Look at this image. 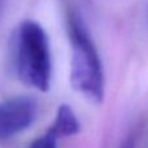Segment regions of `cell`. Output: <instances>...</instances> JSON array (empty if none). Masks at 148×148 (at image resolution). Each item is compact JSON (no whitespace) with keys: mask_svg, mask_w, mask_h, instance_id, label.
I'll list each match as a JSON object with an SVG mask.
<instances>
[{"mask_svg":"<svg viewBox=\"0 0 148 148\" xmlns=\"http://www.w3.org/2000/svg\"><path fill=\"white\" fill-rule=\"evenodd\" d=\"M80 122H79L76 114L73 113V110L71 109L70 105L63 103L60 105L56 112L55 119L51 123L50 129L58 135L59 138H68L73 136L80 131Z\"/></svg>","mask_w":148,"mask_h":148,"instance_id":"277c9868","label":"cell"},{"mask_svg":"<svg viewBox=\"0 0 148 148\" xmlns=\"http://www.w3.org/2000/svg\"><path fill=\"white\" fill-rule=\"evenodd\" d=\"M66 25L71 46V84L84 97L101 103L105 97V76L97 47L81 16L71 7L66 11Z\"/></svg>","mask_w":148,"mask_h":148,"instance_id":"7a4b0ae2","label":"cell"},{"mask_svg":"<svg viewBox=\"0 0 148 148\" xmlns=\"http://www.w3.org/2000/svg\"><path fill=\"white\" fill-rule=\"evenodd\" d=\"M11 60L16 76L28 87L47 92L53 77V59L46 30L34 20H24L11 39Z\"/></svg>","mask_w":148,"mask_h":148,"instance_id":"6da1fadb","label":"cell"},{"mask_svg":"<svg viewBox=\"0 0 148 148\" xmlns=\"http://www.w3.org/2000/svg\"><path fill=\"white\" fill-rule=\"evenodd\" d=\"M1 4H3V0H0V9H1Z\"/></svg>","mask_w":148,"mask_h":148,"instance_id":"52a82bcc","label":"cell"},{"mask_svg":"<svg viewBox=\"0 0 148 148\" xmlns=\"http://www.w3.org/2000/svg\"><path fill=\"white\" fill-rule=\"evenodd\" d=\"M139 138V130L134 129L126 135V138L123 139V142L121 143L119 148H136V142Z\"/></svg>","mask_w":148,"mask_h":148,"instance_id":"8992f818","label":"cell"},{"mask_svg":"<svg viewBox=\"0 0 148 148\" xmlns=\"http://www.w3.org/2000/svg\"><path fill=\"white\" fill-rule=\"evenodd\" d=\"M59 140H60V138L49 127L45 134H42L41 136L34 139L26 148H59L58 147Z\"/></svg>","mask_w":148,"mask_h":148,"instance_id":"5b68a950","label":"cell"},{"mask_svg":"<svg viewBox=\"0 0 148 148\" xmlns=\"http://www.w3.org/2000/svg\"><path fill=\"white\" fill-rule=\"evenodd\" d=\"M38 102L29 96H16L0 101V142L28 130L37 119Z\"/></svg>","mask_w":148,"mask_h":148,"instance_id":"3957f363","label":"cell"}]
</instances>
